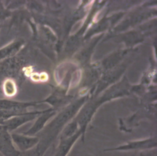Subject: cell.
<instances>
[{
	"mask_svg": "<svg viewBox=\"0 0 157 156\" xmlns=\"http://www.w3.org/2000/svg\"><path fill=\"white\" fill-rule=\"evenodd\" d=\"M156 147V140L153 138L145 139L144 140L131 141L123 145L118 146L113 148H109L104 149V152L108 151H120V152H129V151H144L151 150Z\"/></svg>",
	"mask_w": 157,
	"mask_h": 156,
	"instance_id": "6da1fadb",
	"label": "cell"
},
{
	"mask_svg": "<svg viewBox=\"0 0 157 156\" xmlns=\"http://www.w3.org/2000/svg\"><path fill=\"white\" fill-rule=\"evenodd\" d=\"M10 135L13 144L20 152H25L33 149L39 142L37 137L33 136L15 133H10Z\"/></svg>",
	"mask_w": 157,
	"mask_h": 156,
	"instance_id": "7a4b0ae2",
	"label": "cell"
},
{
	"mask_svg": "<svg viewBox=\"0 0 157 156\" xmlns=\"http://www.w3.org/2000/svg\"><path fill=\"white\" fill-rule=\"evenodd\" d=\"M0 152L3 156H19L21 153L13 144L10 133L4 128L0 130Z\"/></svg>",
	"mask_w": 157,
	"mask_h": 156,
	"instance_id": "3957f363",
	"label": "cell"
},
{
	"mask_svg": "<svg viewBox=\"0 0 157 156\" xmlns=\"http://www.w3.org/2000/svg\"><path fill=\"white\" fill-rule=\"evenodd\" d=\"M78 136L79 135L61 139L57 147L53 151H50L49 155L44 156H67Z\"/></svg>",
	"mask_w": 157,
	"mask_h": 156,
	"instance_id": "277c9868",
	"label": "cell"
},
{
	"mask_svg": "<svg viewBox=\"0 0 157 156\" xmlns=\"http://www.w3.org/2000/svg\"><path fill=\"white\" fill-rule=\"evenodd\" d=\"M32 119L30 116H15L4 121L3 127L8 131L10 132L18 128L21 125Z\"/></svg>",
	"mask_w": 157,
	"mask_h": 156,
	"instance_id": "5b68a950",
	"label": "cell"
},
{
	"mask_svg": "<svg viewBox=\"0 0 157 156\" xmlns=\"http://www.w3.org/2000/svg\"><path fill=\"white\" fill-rule=\"evenodd\" d=\"M16 49L17 44L14 42L10 43L9 45L0 49V61L12 55Z\"/></svg>",
	"mask_w": 157,
	"mask_h": 156,
	"instance_id": "8992f818",
	"label": "cell"
},
{
	"mask_svg": "<svg viewBox=\"0 0 157 156\" xmlns=\"http://www.w3.org/2000/svg\"><path fill=\"white\" fill-rule=\"evenodd\" d=\"M3 88L4 93L8 96H13L16 93L15 84L10 79H8L4 82L3 84Z\"/></svg>",
	"mask_w": 157,
	"mask_h": 156,
	"instance_id": "52a82bcc",
	"label": "cell"
},
{
	"mask_svg": "<svg viewBox=\"0 0 157 156\" xmlns=\"http://www.w3.org/2000/svg\"><path fill=\"white\" fill-rule=\"evenodd\" d=\"M19 156H36V155L31 149V150L25 152H21Z\"/></svg>",
	"mask_w": 157,
	"mask_h": 156,
	"instance_id": "ba28073f",
	"label": "cell"
},
{
	"mask_svg": "<svg viewBox=\"0 0 157 156\" xmlns=\"http://www.w3.org/2000/svg\"><path fill=\"white\" fill-rule=\"evenodd\" d=\"M48 79V75L45 73L42 72L39 74V80L40 81H46Z\"/></svg>",
	"mask_w": 157,
	"mask_h": 156,
	"instance_id": "9c48e42d",
	"label": "cell"
},
{
	"mask_svg": "<svg viewBox=\"0 0 157 156\" xmlns=\"http://www.w3.org/2000/svg\"><path fill=\"white\" fill-rule=\"evenodd\" d=\"M31 79L34 80V81H39L40 80H39V74H37V73H35V74H33L31 76Z\"/></svg>",
	"mask_w": 157,
	"mask_h": 156,
	"instance_id": "30bf717a",
	"label": "cell"
},
{
	"mask_svg": "<svg viewBox=\"0 0 157 156\" xmlns=\"http://www.w3.org/2000/svg\"><path fill=\"white\" fill-rule=\"evenodd\" d=\"M139 156H156V155H153V154H150V153H149V154H145L144 152H141L140 153Z\"/></svg>",
	"mask_w": 157,
	"mask_h": 156,
	"instance_id": "8fae6325",
	"label": "cell"
},
{
	"mask_svg": "<svg viewBox=\"0 0 157 156\" xmlns=\"http://www.w3.org/2000/svg\"><path fill=\"white\" fill-rule=\"evenodd\" d=\"M3 123H4V121H3L2 120L0 119V125H3Z\"/></svg>",
	"mask_w": 157,
	"mask_h": 156,
	"instance_id": "7c38bea8",
	"label": "cell"
},
{
	"mask_svg": "<svg viewBox=\"0 0 157 156\" xmlns=\"http://www.w3.org/2000/svg\"><path fill=\"white\" fill-rule=\"evenodd\" d=\"M0 85H1V83H0Z\"/></svg>",
	"mask_w": 157,
	"mask_h": 156,
	"instance_id": "4fadbf2b",
	"label": "cell"
}]
</instances>
